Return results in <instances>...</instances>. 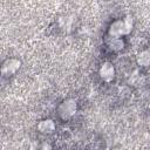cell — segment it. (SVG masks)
<instances>
[{"instance_id": "obj_1", "label": "cell", "mask_w": 150, "mask_h": 150, "mask_svg": "<svg viewBox=\"0 0 150 150\" xmlns=\"http://www.w3.org/2000/svg\"><path fill=\"white\" fill-rule=\"evenodd\" d=\"M132 26V21L130 20V18H127L123 21H115L111 25L110 28V34L112 35V38H120L123 34H127L130 32Z\"/></svg>"}, {"instance_id": "obj_2", "label": "cell", "mask_w": 150, "mask_h": 150, "mask_svg": "<svg viewBox=\"0 0 150 150\" xmlns=\"http://www.w3.org/2000/svg\"><path fill=\"white\" fill-rule=\"evenodd\" d=\"M75 111H76V103L73 100L64 101L60 107V115L63 118H68V117L73 116Z\"/></svg>"}, {"instance_id": "obj_3", "label": "cell", "mask_w": 150, "mask_h": 150, "mask_svg": "<svg viewBox=\"0 0 150 150\" xmlns=\"http://www.w3.org/2000/svg\"><path fill=\"white\" fill-rule=\"evenodd\" d=\"M114 74H115V69L112 67L111 63L105 62L102 64L101 69H100V75L104 81H110L114 79Z\"/></svg>"}, {"instance_id": "obj_4", "label": "cell", "mask_w": 150, "mask_h": 150, "mask_svg": "<svg viewBox=\"0 0 150 150\" xmlns=\"http://www.w3.org/2000/svg\"><path fill=\"white\" fill-rule=\"evenodd\" d=\"M18 68H19V62L16 60H8L7 62L4 63L1 71L6 75H9V74H13Z\"/></svg>"}, {"instance_id": "obj_5", "label": "cell", "mask_w": 150, "mask_h": 150, "mask_svg": "<svg viewBox=\"0 0 150 150\" xmlns=\"http://www.w3.org/2000/svg\"><path fill=\"white\" fill-rule=\"evenodd\" d=\"M54 129H55V125H54L53 121H50V120L41 121L39 124V130L45 134H50V132H53Z\"/></svg>"}, {"instance_id": "obj_6", "label": "cell", "mask_w": 150, "mask_h": 150, "mask_svg": "<svg viewBox=\"0 0 150 150\" xmlns=\"http://www.w3.org/2000/svg\"><path fill=\"white\" fill-rule=\"evenodd\" d=\"M141 57H139V63L142 64V66H146L148 63H149V54H148V52H143V53H141V55H139Z\"/></svg>"}]
</instances>
